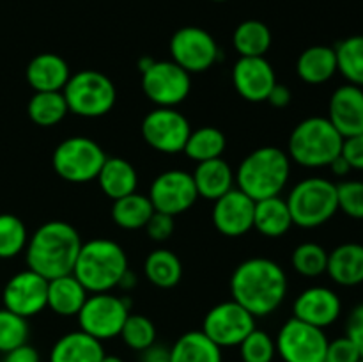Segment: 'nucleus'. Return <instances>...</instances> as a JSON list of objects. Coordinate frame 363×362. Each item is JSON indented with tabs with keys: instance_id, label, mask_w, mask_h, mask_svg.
I'll return each mask as SVG.
<instances>
[{
	"instance_id": "obj_13",
	"label": "nucleus",
	"mask_w": 363,
	"mask_h": 362,
	"mask_svg": "<svg viewBox=\"0 0 363 362\" xmlns=\"http://www.w3.org/2000/svg\"><path fill=\"white\" fill-rule=\"evenodd\" d=\"M191 133L186 117L176 109L156 106L142 121V137L152 149L176 155L184 149Z\"/></svg>"
},
{
	"instance_id": "obj_47",
	"label": "nucleus",
	"mask_w": 363,
	"mask_h": 362,
	"mask_svg": "<svg viewBox=\"0 0 363 362\" xmlns=\"http://www.w3.org/2000/svg\"><path fill=\"white\" fill-rule=\"evenodd\" d=\"M291 98H293V94H291L289 87L277 82L275 87L272 89V92H269L266 102H268L272 106H277V109H286V106L291 103Z\"/></svg>"
},
{
	"instance_id": "obj_28",
	"label": "nucleus",
	"mask_w": 363,
	"mask_h": 362,
	"mask_svg": "<svg viewBox=\"0 0 363 362\" xmlns=\"http://www.w3.org/2000/svg\"><path fill=\"white\" fill-rule=\"evenodd\" d=\"M293 226V216L286 199L275 195V197L255 201L254 227L262 236L280 238Z\"/></svg>"
},
{
	"instance_id": "obj_16",
	"label": "nucleus",
	"mask_w": 363,
	"mask_h": 362,
	"mask_svg": "<svg viewBox=\"0 0 363 362\" xmlns=\"http://www.w3.org/2000/svg\"><path fill=\"white\" fill-rule=\"evenodd\" d=\"M4 307L23 318L39 314L48 307V279L27 268L14 273L4 286Z\"/></svg>"
},
{
	"instance_id": "obj_8",
	"label": "nucleus",
	"mask_w": 363,
	"mask_h": 362,
	"mask_svg": "<svg viewBox=\"0 0 363 362\" xmlns=\"http://www.w3.org/2000/svg\"><path fill=\"white\" fill-rule=\"evenodd\" d=\"M105 160V151L96 141L89 137H69L55 148L52 165L59 177L78 185L96 180Z\"/></svg>"
},
{
	"instance_id": "obj_38",
	"label": "nucleus",
	"mask_w": 363,
	"mask_h": 362,
	"mask_svg": "<svg viewBox=\"0 0 363 362\" xmlns=\"http://www.w3.org/2000/svg\"><path fill=\"white\" fill-rule=\"evenodd\" d=\"M124 344L135 351H144L156 343V327L147 316L130 314L119 334Z\"/></svg>"
},
{
	"instance_id": "obj_33",
	"label": "nucleus",
	"mask_w": 363,
	"mask_h": 362,
	"mask_svg": "<svg viewBox=\"0 0 363 362\" xmlns=\"http://www.w3.org/2000/svg\"><path fill=\"white\" fill-rule=\"evenodd\" d=\"M225 148L227 138L220 128L201 126L197 130H191L183 153L190 160L201 163L206 162V160L222 158Z\"/></svg>"
},
{
	"instance_id": "obj_43",
	"label": "nucleus",
	"mask_w": 363,
	"mask_h": 362,
	"mask_svg": "<svg viewBox=\"0 0 363 362\" xmlns=\"http://www.w3.org/2000/svg\"><path fill=\"white\" fill-rule=\"evenodd\" d=\"M174 227H176V224H174L172 215L155 212L144 229L152 241H165L174 234Z\"/></svg>"
},
{
	"instance_id": "obj_9",
	"label": "nucleus",
	"mask_w": 363,
	"mask_h": 362,
	"mask_svg": "<svg viewBox=\"0 0 363 362\" xmlns=\"http://www.w3.org/2000/svg\"><path fill=\"white\" fill-rule=\"evenodd\" d=\"M77 316L80 330L85 334L98 341L113 339L119 336L124 322L130 316V302L126 298L110 295V291L92 293Z\"/></svg>"
},
{
	"instance_id": "obj_51",
	"label": "nucleus",
	"mask_w": 363,
	"mask_h": 362,
	"mask_svg": "<svg viewBox=\"0 0 363 362\" xmlns=\"http://www.w3.org/2000/svg\"><path fill=\"white\" fill-rule=\"evenodd\" d=\"M152 62H155V59H152V57H147V55L142 57V59H138L137 66H138V70H140V73H144V71L147 70Z\"/></svg>"
},
{
	"instance_id": "obj_2",
	"label": "nucleus",
	"mask_w": 363,
	"mask_h": 362,
	"mask_svg": "<svg viewBox=\"0 0 363 362\" xmlns=\"http://www.w3.org/2000/svg\"><path fill=\"white\" fill-rule=\"evenodd\" d=\"M82 243L80 234L71 224L50 220L28 236L25 247L27 266L48 280L73 273Z\"/></svg>"
},
{
	"instance_id": "obj_27",
	"label": "nucleus",
	"mask_w": 363,
	"mask_h": 362,
	"mask_svg": "<svg viewBox=\"0 0 363 362\" xmlns=\"http://www.w3.org/2000/svg\"><path fill=\"white\" fill-rule=\"evenodd\" d=\"M89 291L73 275L55 277L48 280V307L59 316H77L84 307Z\"/></svg>"
},
{
	"instance_id": "obj_26",
	"label": "nucleus",
	"mask_w": 363,
	"mask_h": 362,
	"mask_svg": "<svg viewBox=\"0 0 363 362\" xmlns=\"http://www.w3.org/2000/svg\"><path fill=\"white\" fill-rule=\"evenodd\" d=\"M296 73L308 85L326 84L337 73L335 48L315 45L303 50L296 60Z\"/></svg>"
},
{
	"instance_id": "obj_53",
	"label": "nucleus",
	"mask_w": 363,
	"mask_h": 362,
	"mask_svg": "<svg viewBox=\"0 0 363 362\" xmlns=\"http://www.w3.org/2000/svg\"><path fill=\"white\" fill-rule=\"evenodd\" d=\"M215 2H225V0H215Z\"/></svg>"
},
{
	"instance_id": "obj_1",
	"label": "nucleus",
	"mask_w": 363,
	"mask_h": 362,
	"mask_svg": "<svg viewBox=\"0 0 363 362\" xmlns=\"http://www.w3.org/2000/svg\"><path fill=\"white\" fill-rule=\"evenodd\" d=\"M230 295L254 318L268 316L286 300L287 275L273 259L250 258L233 272Z\"/></svg>"
},
{
	"instance_id": "obj_6",
	"label": "nucleus",
	"mask_w": 363,
	"mask_h": 362,
	"mask_svg": "<svg viewBox=\"0 0 363 362\" xmlns=\"http://www.w3.org/2000/svg\"><path fill=\"white\" fill-rule=\"evenodd\" d=\"M293 224L303 229H314L328 222L337 212V183L326 177H305L294 185L286 199Z\"/></svg>"
},
{
	"instance_id": "obj_32",
	"label": "nucleus",
	"mask_w": 363,
	"mask_h": 362,
	"mask_svg": "<svg viewBox=\"0 0 363 362\" xmlns=\"http://www.w3.org/2000/svg\"><path fill=\"white\" fill-rule=\"evenodd\" d=\"M272 41V31L264 21L259 20L241 21L233 34V45L240 57H264Z\"/></svg>"
},
{
	"instance_id": "obj_52",
	"label": "nucleus",
	"mask_w": 363,
	"mask_h": 362,
	"mask_svg": "<svg viewBox=\"0 0 363 362\" xmlns=\"http://www.w3.org/2000/svg\"><path fill=\"white\" fill-rule=\"evenodd\" d=\"M101 362H124L123 358L119 357V355H103V358H101Z\"/></svg>"
},
{
	"instance_id": "obj_5",
	"label": "nucleus",
	"mask_w": 363,
	"mask_h": 362,
	"mask_svg": "<svg viewBox=\"0 0 363 362\" xmlns=\"http://www.w3.org/2000/svg\"><path fill=\"white\" fill-rule=\"evenodd\" d=\"M344 137L328 117H307L294 126L287 142V155L298 165L318 169L328 167L342 149Z\"/></svg>"
},
{
	"instance_id": "obj_15",
	"label": "nucleus",
	"mask_w": 363,
	"mask_h": 362,
	"mask_svg": "<svg viewBox=\"0 0 363 362\" xmlns=\"http://www.w3.org/2000/svg\"><path fill=\"white\" fill-rule=\"evenodd\" d=\"M149 199L155 212L176 216L188 212L199 199V194L190 172L170 169L156 176L149 188Z\"/></svg>"
},
{
	"instance_id": "obj_49",
	"label": "nucleus",
	"mask_w": 363,
	"mask_h": 362,
	"mask_svg": "<svg viewBox=\"0 0 363 362\" xmlns=\"http://www.w3.org/2000/svg\"><path fill=\"white\" fill-rule=\"evenodd\" d=\"M328 167H330V170H332V172L335 174L337 177H346L347 174H350L351 170H353V169H351V167H350V163L346 162V158H344L342 155L337 156V158L333 160V162L330 163Z\"/></svg>"
},
{
	"instance_id": "obj_36",
	"label": "nucleus",
	"mask_w": 363,
	"mask_h": 362,
	"mask_svg": "<svg viewBox=\"0 0 363 362\" xmlns=\"http://www.w3.org/2000/svg\"><path fill=\"white\" fill-rule=\"evenodd\" d=\"M28 233L21 219L13 213H0V259L16 258L25 251Z\"/></svg>"
},
{
	"instance_id": "obj_24",
	"label": "nucleus",
	"mask_w": 363,
	"mask_h": 362,
	"mask_svg": "<svg viewBox=\"0 0 363 362\" xmlns=\"http://www.w3.org/2000/svg\"><path fill=\"white\" fill-rule=\"evenodd\" d=\"M105 350L101 341L84 330L64 334L50 351V362H101Z\"/></svg>"
},
{
	"instance_id": "obj_25",
	"label": "nucleus",
	"mask_w": 363,
	"mask_h": 362,
	"mask_svg": "<svg viewBox=\"0 0 363 362\" xmlns=\"http://www.w3.org/2000/svg\"><path fill=\"white\" fill-rule=\"evenodd\" d=\"M96 180H98L103 194L112 199V201H116V199L137 192L138 174L128 160L119 158V156H112V158L106 156Z\"/></svg>"
},
{
	"instance_id": "obj_21",
	"label": "nucleus",
	"mask_w": 363,
	"mask_h": 362,
	"mask_svg": "<svg viewBox=\"0 0 363 362\" xmlns=\"http://www.w3.org/2000/svg\"><path fill=\"white\" fill-rule=\"evenodd\" d=\"M71 77L69 64L57 53H39L28 62L25 78L35 92L62 91Z\"/></svg>"
},
{
	"instance_id": "obj_4",
	"label": "nucleus",
	"mask_w": 363,
	"mask_h": 362,
	"mask_svg": "<svg viewBox=\"0 0 363 362\" xmlns=\"http://www.w3.org/2000/svg\"><path fill=\"white\" fill-rule=\"evenodd\" d=\"M128 270V256L117 241L94 238L82 243L73 275L89 293H105L119 286Z\"/></svg>"
},
{
	"instance_id": "obj_35",
	"label": "nucleus",
	"mask_w": 363,
	"mask_h": 362,
	"mask_svg": "<svg viewBox=\"0 0 363 362\" xmlns=\"http://www.w3.org/2000/svg\"><path fill=\"white\" fill-rule=\"evenodd\" d=\"M337 71L347 84L363 89V35H350L335 46Z\"/></svg>"
},
{
	"instance_id": "obj_41",
	"label": "nucleus",
	"mask_w": 363,
	"mask_h": 362,
	"mask_svg": "<svg viewBox=\"0 0 363 362\" xmlns=\"http://www.w3.org/2000/svg\"><path fill=\"white\" fill-rule=\"evenodd\" d=\"M337 202L347 216L363 220V181H340L337 185Z\"/></svg>"
},
{
	"instance_id": "obj_11",
	"label": "nucleus",
	"mask_w": 363,
	"mask_h": 362,
	"mask_svg": "<svg viewBox=\"0 0 363 362\" xmlns=\"http://www.w3.org/2000/svg\"><path fill=\"white\" fill-rule=\"evenodd\" d=\"M142 91L156 106L176 109L190 94V73L174 60H155L142 73Z\"/></svg>"
},
{
	"instance_id": "obj_48",
	"label": "nucleus",
	"mask_w": 363,
	"mask_h": 362,
	"mask_svg": "<svg viewBox=\"0 0 363 362\" xmlns=\"http://www.w3.org/2000/svg\"><path fill=\"white\" fill-rule=\"evenodd\" d=\"M140 362H172L170 358V348L162 346V344H152L147 350L140 351Z\"/></svg>"
},
{
	"instance_id": "obj_40",
	"label": "nucleus",
	"mask_w": 363,
	"mask_h": 362,
	"mask_svg": "<svg viewBox=\"0 0 363 362\" xmlns=\"http://www.w3.org/2000/svg\"><path fill=\"white\" fill-rule=\"evenodd\" d=\"M240 353L243 362H273L277 344L268 332L254 329L240 343Z\"/></svg>"
},
{
	"instance_id": "obj_14",
	"label": "nucleus",
	"mask_w": 363,
	"mask_h": 362,
	"mask_svg": "<svg viewBox=\"0 0 363 362\" xmlns=\"http://www.w3.org/2000/svg\"><path fill=\"white\" fill-rule=\"evenodd\" d=\"M255 329V318L238 302L227 300L208 311L202 332L220 348L240 346L241 341Z\"/></svg>"
},
{
	"instance_id": "obj_31",
	"label": "nucleus",
	"mask_w": 363,
	"mask_h": 362,
	"mask_svg": "<svg viewBox=\"0 0 363 362\" xmlns=\"http://www.w3.org/2000/svg\"><path fill=\"white\" fill-rule=\"evenodd\" d=\"M155 213L149 195L133 192L130 195L116 199L112 204V219L121 229L137 231L144 229L151 215Z\"/></svg>"
},
{
	"instance_id": "obj_12",
	"label": "nucleus",
	"mask_w": 363,
	"mask_h": 362,
	"mask_svg": "<svg viewBox=\"0 0 363 362\" xmlns=\"http://www.w3.org/2000/svg\"><path fill=\"white\" fill-rule=\"evenodd\" d=\"M275 344L284 362H323L328 337L325 329L308 325L293 316L279 330Z\"/></svg>"
},
{
	"instance_id": "obj_18",
	"label": "nucleus",
	"mask_w": 363,
	"mask_h": 362,
	"mask_svg": "<svg viewBox=\"0 0 363 362\" xmlns=\"http://www.w3.org/2000/svg\"><path fill=\"white\" fill-rule=\"evenodd\" d=\"M255 201H252L240 188H233L216 199L213 206V224L218 233L225 236H243L254 227Z\"/></svg>"
},
{
	"instance_id": "obj_37",
	"label": "nucleus",
	"mask_w": 363,
	"mask_h": 362,
	"mask_svg": "<svg viewBox=\"0 0 363 362\" xmlns=\"http://www.w3.org/2000/svg\"><path fill=\"white\" fill-rule=\"evenodd\" d=\"M294 270L303 277H319L326 273L328 265V251L314 241L300 243L291 256Z\"/></svg>"
},
{
	"instance_id": "obj_45",
	"label": "nucleus",
	"mask_w": 363,
	"mask_h": 362,
	"mask_svg": "<svg viewBox=\"0 0 363 362\" xmlns=\"http://www.w3.org/2000/svg\"><path fill=\"white\" fill-rule=\"evenodd\" d=\"M346 336L353 341L354 346L358 348V351H360L363 357V302L358 304L347 316Z\"/></svg>"
},
{
	"instance_id": "obj_10",
	"label": "nucleus",
	"mask_w": 363,
	"mask_h": 362,
	"mask_svg": "<svg viewBox=\"0 0 363 362\" xmlns=\"http://www.w3.org/2000/svg\"><path fill=\"white\" fill-rule=\"evenodd\" d=\"M170 55L188 73H204L222 59L218 43L208 31L195 25L179 28L170 39Z\"/></svg>"
},
{
	"instance_id": "obj_3",
	"label": "nucleus",
	"mask_w": 363,
	"mask_h": 362,
	"mask_svg": "<svg viewBox=\"0 0 363 362\" xmlns=\"http://www.w3.org/2000/svg\"><path fill=\"white\" fill-rule=\"evenodd\" d=\"M291 176V158L287 151L264 146L254 149L241 160L236 177L238 188L252 201L275 197L286 188Z\"/></svg>"
},
{
	"instance_id": "obj_20",
	"label": "nucleus",
	"mask_w": 363,
	"mask_h": 362,
	"mask_svg": "<svg viewBox=\"0 0 363 362\" xmlns=\"http://www.w3.org/2000/svg\"><path fill=\"white\" fill-rule=\"evenodd\" d=\"M328 121L344 138L363 133V89L353 84L337 87L328 103Z\"/></svg>"
},
{
	"instance_id": "obj_46",
	"label": "nucleus",
	"mask_w": 363,
	"mask_h": 362,
	"mask_svg": "<svg viewBox=\"0 0 363 362\" xmlns=\"http://www.w3.org/2000/svg\"><path fill=\"white\" fill-rule=\"evenodd\" d=\"M2 362H41V357H39L38 350L34 346L25 343L13 348L11 351H7Z\"/></svg>"
},
{
	"instance_id": "obj_50",
	"label": "nucleus",
	"mask_w": 363,
	"mask_h": 362,
	"mask_svg": "<svg viewBox=\"0 0 363 362\" xmlns=\"http://www.w3.org/2000/svg\"><path fill=\"white\" fill-rule=\"evenodd\" d=\"M135 286H137V277L133 275L131 270H128V272L123 275V279L119 280V286L117 287H123L124 291H128V290H133Z\"/></svg>"
},
{
	"instance_id": "obj_23",
	"label": "nucleus",
	"mask_w": 363,
	"mask_h": 362,
	"mask_svg": "<svg viewBox=\"0 0 363 362\" xmlns=\"http://www.w3.org/2000/svg\"><path fill=\"white\" fill-rule=\"evenodd\" d=\"M326 273L339 286L353 287L363 283V245L342 243L328 252Z\"/></svg>"
},
{
	"instance_id": "obj_44",
	"label": "nucleus",
	"mask_w": 363,
	"mask_h": 362,
	"mask_svg": "<svg viewBox=\"0 0 363 362\" xmlns=\"http://www.w3.org/2000/svg\"><path fill=\"white\" fill-rule=\"evenodd\" d=\"M340 155L346 158L351 169L363 170V133L344 138Z\"/></svg>"
},
{
	"instance_id": "obj_29",
	"label": "nucleus",
	"mask_w": 363,
	"mask_h": 362,
	"mask_svg": "<svg viewBox=\"0 0 363 362\" xmlns=\"http://www.w3.org/2000/svg\"><path fill=\"white\" fill-rule=\"evenodd\" d=\"M170 358L172 362H222V348L202 330H190L170 346Z\"/></svg>"
},
{
	"instance_id": "obj_22",
	"label": "nucleus",
	"mask_w": 363,
	"mask_h": 362,
	"mask_svg": "<svg viewBox=\"0 0 363 362\" xmlns=\"http://www.w3.org/2000/svg\"><path fill=\"white\" fill-rule=\"evenodd\" d=\"M195 188H197L199 197L216 201L227 192L233 190V185L236 181L234 170L223 158L206 160L197 163L195 170L191 172Z\"/></svg>"
},
{
	"instance_id": "obj_19",
	"label": "nucleus",
	"mask_w": 363,
	"mask_h": 362,
	"mask_svg": "<svg viewBox=\"0 0 363 362\" xmlns=\"http://www.w3.org/2000/svg\"><path fill=\"white\" fill-rule=\"evenodd\" d=\"M342 302L339 295L326 286H311L301 291L293 305V316L308 325L326 329L339 319Z\"/></svg>"
},
{
	"instance_id": "obj_42",
	"label": "nucleus",
	"mask_w": 363,
	"mask_h": 362,
	"mask_svg": "<svg viewBox=\"0 0 363 362\" xmlns=\"http://www.w3.org/2000/svg\"><path fill=\"white\" fill-rule=\"evenodd\" d=\"M362 358L360 351L354 346L353 341L347 336L337 337V339L328 341L325 361L323 362H358Z\"/></svg>"
},
{
	"instance_id": "obj_54",
	"label": "nucleus",
	"mask_w": 363,
	"mask_h": 362,
	"mask_svg": "<svg viewBox=\"0 0 363 362\" xmlns=\"http://www.w3.org/2000/svg\"><path fill=\"white\" fill-rule=\"evenodd\" d=\"M358 362H363V357H362V358H360V361H358Z\"/></svg>"
},
{
	"instance_id": "obj_17",
	"label": "nucleus",
	"mask_w": 363,
	"mask_h": 362,
	"mask_svg": "<svg viewBox=\"0 0 363 362\" xmlns=\"http://www.w3.org/2000/svg\"><path fill=\"white\" fill-rule=\"evenodd\" d=\"M238 94L250 103L266 102L277 84V75L266 57H240L233 67Z\"/></svg>"
},
{
	"instance_id": "obj_30",
	"label": "nucleus",
	"mask_w": 363,
	"mask_h": 362,
	"mask_svg": "<svg viewBox=\"0 0 363 362\" xmlns=\"http://www.w3.org/2000/svg\"><path fill=\"white\" fill-rule=\"evenodd\" d=\"M144 273L147 280L162 290L177 286L183 277V263L176 252L169 248H156L149 252L144 263Z\"/></svg>"
},
{
	"instance_id": "obj_7",
	"label": "nucleus",
	"mask_w": 363,
	"mask_h": 362,
	"mask_svg": "<svg viewBox=\"0 0 363 362\" xmlns=\"http://www.w3.org/2000/svg\"><path fill=\"white\" fill-rule=\"evenodd\" d=\"M67 110L80 117H101L113 109L117 91L105 73L96 70H82L71 75L64 85Z\"/></svg>"
},
{
	"instance_id": "obj_39",
	"label": "nucleus",
	"mask_w": 363,
	"mask_h": 362,
	"mask_svg": "<svg viewBox=\"0 0 363 362\" xmlns=\"http://www.w3.org/2000/svg\"><path fill=\"white\" fill-rule=\"evenodd\" d=\"M28 334H30V329H28L27 318L6 307L0 309V351L2 353H7L13 348L27 343Z\"/></svg>"
},
{
	"instance_id": "obj_34",
	"label": "nucleus",
	"mask_w": 363,
	"mask_h": 362,
	"mask_svg": "<svg viewBox=\"0 0 363 362\" xmlns=\"http://www.w3.org/2000/svg\"><path fill=\"white\" fill-rule=\"evenodd\" d=\"M28 117L34 124L43 128H50L59 124L67 116V103L62 91L34 92L27 105Z\"/></svg>"
}]
</instances>
